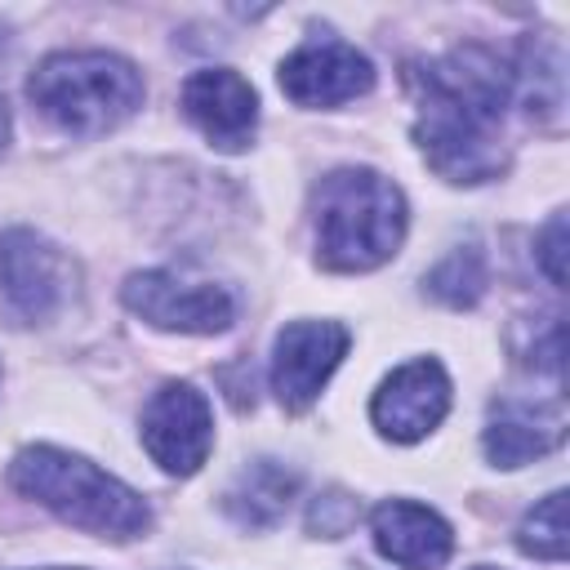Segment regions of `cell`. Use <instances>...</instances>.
<instances>
[{
  "label": "cell",
  "mask_w": 570,
  "mask_h": 570,
  "mask_svg": "<svg viewBox=\"0 0 570 570\" xmlns=\"http://www.w3.org/2000/svg\"><path fill=\"white\" fill-rule=\"evenodd\" d=\"M405 85L414 94V142L445 183L476 187L503 174L499 129L512 102V67L490 45H459L414 62Z\"/></svg>",
  "instance_id": "6da1fadb"
},
{
  "label": "cell",
  "mask_w": 570,
  "mask_h": 570,
  "mask_svg": "<svg viewBox=\"0 0 570 570\" xmlns=\"http://www.w3.org/2000/svg\"><path fill=\"white\" fill-rule=\"evenodd\" d=\"M312 223L316 263L325 272L356 276L396 258L410 227V205L387 174L370 165H343L312 187Z\"/></svg>",
  "instance_id": "7a4b0ae2"
},
{
  "label": "cell",
  "mask_w": 570,
  "mask_h": 570,
  "mask_svg": "<svg viewBox=\"0 0 570 570\" xmlns=\"http://www.w3.org/2000/svg\"><path fill=\"white\" fill-rule=\"evenodd\" d=\"M9 485L27 494L31 503L49 508L58 521L85 534H98V539L125 543V539L147 534L151 525V508L134 485H125L94 459L58 450V445L18 450L9 463Z\"/></svg>",
  "instance_id": "3957f363"
},
{
  "label": "cell",
  "mask_w": 570,
  "mask_h": 570,
  "mask_svg": "<svg viewBox=\"0 0 570 570\" xmlns=\"http://www.w3.org/2000/svg\"><path fill=\"white\" fill-rule=\"evenodd\" d=\"M31 107L67 138H102L120 129L147 98L138 67L111 49H58L27 76Z\"/></svg>",
  "instance_id": "277c9868"
},
{
  "label": "cell",
  "mask_w": 570,
  "mask_h": 570,
  "mask_svg": "<svg viewBox=\"0 0 570 570\" xmlns=\"http://www.w3.org/2000/svg\"><path fill=\"white\" fill-rule=\"evenodd\" d=\"M120 298L138 321L165 334H223L236 321V298L227 285L174 267L134 272L120 285Z\"/></svg>",
  "instance_id": "5b68a950"
},
{
  "label": "cell",
  "mask_w": 570,
  "mask_h": 570,
  "mask_svg": "<svg viewBox=\"0 0 570 570\" xmlns=\"http://www.w3.org/2000/svg\"><path fill=\"white\" fill-rule=\"evenodd\" d=\"M71 294H76V263L67 249H58L49 236L31 227L0 232V298L18 321L40 325L58 316Z\"/></svg>",
  "instance_id": "8992f818"
},
{
  "label": "cell",
  "mask_w": 570,
  "mask_h": 570,
  "mask_svg": "<svg viewBox=\"0 0 570 570\" xmlns=\"http://www.w3.org/2000/svg\"><path fill=\"white\" fill-rule=\"evenodd\" d=\"M138 436L160 472L191 476L214 450V405L196 383L169 379L147 396Z\"/></svg>",
  "instance_id": "52a82bcc"
},
{
  "label": "cell",
  "mask_w": 570,
  "mask_h": 570,
  "mask_svg": "<svg viewBox=\"0 0 570 570\" xmlns=\"http://www.w3.org/2000/svg\"><path fill=\"white\" fill-rule=\"evenodd\" d=\"M450 414V374L436 356H414L396 365L370 396V423L379 428L383 441L414 445L428 432L441 428Z\"/></svg>",
  "instance_id": "ba28073f"
},
{
  "label": "cell",
  "mask_w": 570,
  "mask_h": 570,
  "mask_svg": "<svg viewBox=\"0 0 570 570\" xmlns=\"http://www.w3.org/2000/svg\"><path fill=\"white\" fill-rule=\"evenodd\" d=\"M276 80L298 107H343L374 89V62L338 36H312L289 58H281Z\"/></svg>",
  "instance_id": "9c48e42d"
},
{
  "label": "cell",
  "mask_w": 570,
  "mask_h": 570,
  "mask_svg": "<svg viewBox=\"0 0 570 570\" xmlns=\"http://www.w3.org/2000/svg\"><path fill=\"white\" fill-rule=\"evenodd\" d=\"M352 347L338 321H289L272 343V392L289 414H303Z\"/></svg>",
  "instance_id": "30bf717a"
},
{
  "label": "cell",
  "mask_w": 570,
  "mask_h": 570,
  "mask_svg": "<svg viewBox=\"0 0 570 570\" xmlns=\"http://www.w3.org/2000/svg\"><path fill=\"white\" fill-rule=\"evenodd\" d=\"M183 116L214 151H245L258 134V94L236 67H200L183 80Z\"/></svg>",
  "instance_id": "8fae6325"
},
{
  "label": "cell",
  "mask_w": 570,
  "mask_h": 570,
  "mask_svg": "<svg viewBox=\"0 0 570 570\" xmlns=\"http://www.w3.org/2000/svg\"><path fill=\"white\" fill-rule=\"evenodd\" d=\"M566 441V405L561 396H499L485 414V459L494 468H525L552 454Z\"/></svg>",
  "instance_id": "7c38bea8"
},
{
  "label": "cell",
  "mask_w": 570,
  "mask_h": 570,
  "mask_svg": "<svg viewBox=\"0 0 570 570\" xmlns=\"http://www.w3.org/2000/svg\"><path fill=\"white\" fill-rule=\"evenodd\" d=\"M374 548L401 570H441L454 557V525L414 499H383L370 512Z\"/></svg>",
  "instance_id": "4fadbf2b"
},
{
  "label": "cell",
  "mask_w": 570,
  "mask_h": 570,
  "mask_svg": "<svg viewBox=\"0 0 570 570\" xmlns=\"http://www.w3.org/2000/svg\"><path fill=\"white\" fill-rule=\"evenodd\" d=\"M294 494H298V472L294 468H285L281 459H254L227 481L223 512L245 530H272L289 512Z\"/></svg>",
  "instance_id": "5bb4252c"
},
{
  "label": "cell",
  "mask_w": 570,
  "mask_h": 570,
  "mask_svg": "<svg viewBox=\"0 0 570 570\" xmlns=\"http://www.w3.org/2000/svg\"><path fill=\"white\" fill-rule=\"evenodd\" d=\"M512 67V98L525 102L530 120H561L566 111V49L552 31H539V36H525L521 49H517V62Z\"/></svg>",
  "instance_id": "9a60e30c"
},
{
  "label": "cell",
  "mask_w": 570,
  "mask_h": 570,
  "mask_svg": "<svg viewBox=\"0 0 570 570\" xmlns=\"http://www.w3.org/2000/svg\"><path fill=\"white\" fill-rule=\"evenodd\" d=\"M485 285H490V263H485V249H481L476 240L454 245V249L423 276V289H428L436 303L454 307V312L476 307L481 294H485Z\"/></svg>",
  "instance_id": "2e32d148"
},
{
  "label": "cell",
  "mask_w": 570,
  "mask_h": 570,
  "mask_svg": "<svg viewBox=\"0 0 570 570\" xmlns=\"http://www.w3.org/2000/svg\"><path fill=\"white\" fill-rule=\"evenodd\" d=\"M517 548L534 561H566L570 530H566V490L543 494L517 525Z\"/></svg>",
  "instance_id": "e0dca14e"
},
{
  "label": "cell",
  "mask_w": 570,
  "mask_h": 570,
  "mask_svg": "<svg viewBox=\"0 0 570 570\" xmlns=\"http://www.w3.org/2000/svg\"><path fill=\"white\" fill-rule=\"evenodd\" d=\"M356 521H361V503L347 490H325L307 508V530L321 534V539H343Z\"/></svg>",
  "instance_id": "ac0fdd59"
},
{
  "label": "cell",
  "mask_w": 570,
  "mask_h": 570,
  "mask_svg": "<svg viewBox=\"0 0 570 570\" xmlns=\"http://www.w3.org/2000/svg\"><path fill=\"white\" fill-rule=\"evenodd\" d=\"M530 338L517 343V361L530 365V370H548L552 379H561V316H543V334H534V325H521Z\"/></svg>",
  "instance_id": "d6986e66"
},
{
  "label": "cell",
  "mask_w": 570,
  "mask_h": 570,
  "mask_svg": "<svg viewBox=\"0 0 570 570\" xmlns=\"http://www.w3.org/2000/svg\"><path fill=\"white\" fill-rule=\"evenodd\" d=\"M534 258H539L543 276L561 289V285H566V209H557V214L543 223V232L534 236Z\"/></svg>",
  "instance_id": "ffe728a7"
},
{
  "label": "cell",
  "mask_w": 570,
  "mask_h": 570,
  "mask_svg": "<svg viewBox=\"0 0 570 570\" xmlns=\"http://www.w3.org/2000/svg\"><path fill=\"white\" fill-rule=\"evenodd\" d=\"M4 142H9V107L0 98V151H4Z\"/></svg>",
  "instance_id": "44dd1931"
},
{
  "label": "cell",
  "mask_w": 570,
  "mask_h": 570,
  "mask_svg": "<svg viewBox=\"0 0 570 570\" xmlns=\"http://www.w3.org/2000/svg\"><path fill=\"white\" fill-rule=\"evenodd\" d=\"M472 570H499V566H472Z\"/></svg>",
  "instance_id": "7402d4cb"
},
{
  "label": "cell",
  "mask_w": 570,
  "mask_h": 570,
  "mask_svg": "<svg viewBox=\"0 0 570 570\" xmlns=\"http://www.w3.org/2000/svg\"><path fill=\"white\" fill-rule=\"evenodd\" d=\"M49 570H76V566H49Z\"/></svg>",
  "instance_id": "603a6c76"
}]
</instances>
